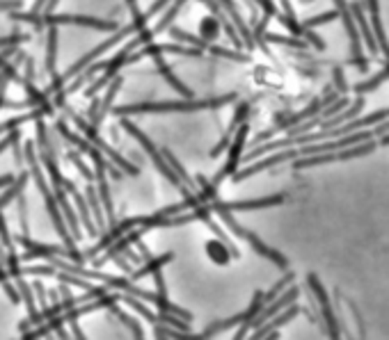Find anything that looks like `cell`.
Wrapping results in <instances>:
<instances>
[{
    "label": "cell",
    "mask_w": 389,
    "mask_h": 340,
    "mask_svg": "<svg viewBox=\"0 0 389 340\" xmlns=\"http://www.w3.org/2000/svg\"><path fill=\"white\" fill-rule=\"evenodd\" d=\"M236 101V94L215 96V99H190V101H151V103H133V106H122L112 110L115 115H163V112H197V110H215L227 103Z\"/></svg>",
    "instance_id": "cell-1"
},
{
    "label": "cell",
    "mask_w": 389,
    "mask_h": 340,
    "mask_svg": "<svg viewBox=\"0 0 389 340\" xmlns=\"http://www.w3.org/2000/svg\"><path fill=\"white\" fill-rule=\"evenodd\" d=\"M25 158L30 160V173H32L34 183H37V190H39L41 194H44V199H46L48 215H50V220H53L55 229L60 231V235H62L64 247H67L69 251H74V254H78L76 247H74V238L69 235L67 226H64V222H62V211H60V206H57V199H55L53 194H50V190L46 187V180H44V176H41V169H39V164H37V158H34V146H32V144H25Z\"/></svg>",
    "instance_id": "cell-2"
},
{
    "label": "cell",
    "mask_w": 389,
    "mask_h": 340,
    "mask_svg": "<svg viewBox=\"0 0 389 340\" xmlns=\"http://www.w3.org/2000/svg\"><path fill=\"white\" fill-rule=\"evenodd\" d=\"M122 126L126 128V133H128V135H133V137L137 139V142H140V144L144 146V151L151 155L153 164H156V167L161 169V173H163V176H165V178H170V180H172V185H175V187H179L181 192H186V187L181 185V178L177 176L175 171H172V167H170V164H168V160L163 158V153H161V151H156V146L151 144V139H146V137H144V135L140 133V130H137V126H135V124H131V121H128V119H122Z\"/></svg>",
    "instance_id": "cell-3"
},
{
    "label": "cell",
    "mask_w": 389,
    "mask_h": 340,
    "mask_svg": "<svg viewBox=\"0 0 389 340\" xmlns=\"http://www.w3.org/2000/svg\"><path fill=\"white\" fill-rule=\"evenodd\" d=\"M336 5V14H339V19L343 21V28L348 32V39H350V50H353V62H355L362 71H367V59L362 55V39H360V30L355 28V21H353L350 16V7L346 0H334Z\"/></svg>",
    "instance_id": "cell-4"
},
{
    "label": "cell",
    "mask_w": 389,
    "mask_h": 340,
    "mask_svg": "<svg viewBox=\"0 0 389 340\" xmlns=\"http://www.w3.org/2000/svg\"><path fill=\"white\" fill-rule=\"evenodd\" d=\"M307 281H309L311 292H314V297L318 299V306H321V313H323V322H325L327 334H330V338H339V336H341V334H339V322H336V318H334L332 304H330V297H327V292H325L323 283L318 281V276H316V274H309V276H307Z\"/></svg>",
    "instance_id": "cell-5"
},
{
    "label": "cell",
    "mask_w": 389,
    "mask_h": 340,
    "mask_svg": "<svg viewBox=\"0 0 389 340\" xmlns=\"http://www.w3.org/2000/svg\"><path fill=\"white\" fill-rule=\"evenodd\" d=\"M298 295H300L298 288H289V290L284 292V295H278V297L273 299V304H268V306H264L261 311L257 313L254 320L250 322V329H259V327L264 325V322H268L271 318H275L282 309H287L289 304L296 302V299H298Z\"/></svg>",
    "instance_id": "cell-6"
},
{
    "label": "cell",
    "mask_w": 389,
    "mask_h": 340,
    "mask_svg": "<svg viewBox=\"0 0 389 340\" xmlns=\"http://www.w3.org/2000/svg\"><path fill=\"white\" fill-rule=\"evenodd\" d=\"M247 128H250V126L243 121V124H240V133H238L236 137H231L233 142H231V149H229V158H227V162H224V167L218 171V176H215V178L211 180L213 185H220L222 178H227V176H231L233 171H236L238 162H240V153H243L245 137H247Z\"/></svg>",
    "instance_id": "cell-7"
},
{
    "label": "cell",
    "mask_w": 389,
    "mask_h": 340,
    "mask_svg": "<svg viewBox=\"0 0 389 340\" xmlns=\"http://www.w3.org/2000/svg\"><path fill=\"white\" fill-rule=\"evenodd\" d=\"M348 7H350V16H353V21H355V25H360L362 39H364L367 48L371 50V55H378V53H380V48H378V41H376L374 30H371V23H369V19L364 16V5H362V3H353V5H348Z\"/></svg>",
    "instance_id": "cell-8"
},
{
    "label": "cell",
    "mask_w": 389,
    "mask_h": 340,
    "mask_svg": "<svg viewBox=\"0 0 389 340\" xmlns=\"http://www.w3.org/2000/svg\"><path fill=\"white\" fill-rule=\"evenodd\" d=\"M367 5H369V14H371V30L376 34L378 48L383 50L385 57L389 59V41H387V32L383 28V19H380V3L378 0H367Z\"/></svg>",
    "instance_id": "cell-9"
},
{
    "label": "cell",
    "mask_w": 389,
    "mask_h": 340,
    "mask_svg": "<svg viewBox=\"0 0 389 340\" xmlns=\"http://www.w3.org/2000/svg\"><path fill=\"white\" fill-rule=\"evenodd\" d=\"M300 311H302V309L296 306V304H289L287 311H284V313L280 311L278 316L271 318V322H264V325L259 327V331H254V334H252V338H266L268 334H271V331L280 329V327H284V325H289V322H291L293 318H296Z\"/></svg>",
    "instance_id": "cell-10"
},
{
    "label": "cell",
    "mask_w": 389,
    "mask_h": 340,
    "mask_svg": "<svg viewBox=\"0 0 389 340\" xmlns=\"http://www.w3.org/2000/svg\"><path fill=\"white\" fill-rule=\"evenodd\" d=\"M247 115H250V106H247V103H240V106L236 108V115H233L231 124H229V130H227V135H224V137L220 139V144L215 146V149L211 151V155H213V158H218V155H220L222 151H227V149H229L227 144L231 142L233 133H236V130H238V126L243 124V121H245V117H247Z\"/></svg>",
    "instance_id": "cell-11"
},
{
    "label": "cell",
    "mask_w": 389,
    "mask_h": 340,
    "mask_svg": "<svg viewBox=\"0 0 389 340\" xmlns=\"http://www.w3.org/2000/svg\"><path fill=\"white\" fill-rule=\"evenodd\" d=\"M106 167L103 164H99L97 167V176H99V194H101V201L103 206H106V213H108V224L115 226L117 220H115V211H112V201H110V190H108V180H106V171H103Z\"/></svg>",
    "instance_id": "cell-12"
},
{
    "label": "cell",
    "mask_w": 389,
    "mask_h": 340,
    "mask_svg": "<svg viewBox=\"0 0 389 340\" xmlns=\"http://www.w3.org/2000/svg\"><path fill=\"white\" fill-rule=\"evenodd\" d=\"M153 59H156V69H158V71H161V76L165 78V80H168L172 87H175V90H177L179 94H184V96H188V99H193V90H190V87H186V85L181 83L175 73H172V69H170L165 62H163V57L158 55V57H153Z\"/></svg>",
    "instance_id": "cell-13"
},
{
    "label": "cell",
    "mask_w": 389,
    "mask_h": 340,
    "mask_svg": "<svg viewBox=\"0 0 389 340\" xmlns=\"http://www.w3.org/2000/svg\"><path fill=\"white\" fill-rule=\"evenodd\" d=\"M55 57H57V28L48 25V55H46V69L48 73H55Z\"/></svg>",
    "instance_id": "cell-14"
},
{
    "label": "cell",
    "mask_w": 389,
    "mask_h": 340,
    "mask_svg": "<svg viewBox=\"0 0 389 340\" xmlns=\"http://www.w3.org/2000/svg\"><path fill=\"white\" fill-rule=\"evenodd\" d=\"M385 80H389V64H387L380 73H376L374 78H371V80H367V83H357V85H355V92H357V94L374 92V90H378V87L383 85Z\"/></svg>",
    "instance_id": "cell-15"
},
{
    "label": "cell",
    "mask_w": 389,
    "mask_h": 340,
    "mask_svg": "<svg viewBox=\"0 0 389 340\" xmlns=\"http://www.w3.org/2000/svg\"><path fill=\"white\" fill-rule=\"evenodd\" d=\"M25 180H28V173H21L19 178H16V183H12V187L5 192V194H0V211H3V208L12 201V199H16L23 192V187H25Z\"/></svg>",
    "instance_id": "cell-16"
},
{
    "label": "cell",
    "mask_w": 389,
    "mask_h": 340,
    "mask_svg": "<svg viewBox=\"0 0 389 340\" xmlns=\"http://www.w3.org/2000/svg\"><path fill=\"white\" fill-rule=\"evenodd\" d=\"M172 260V254H163L161 258H156V260H151V263H146L142 269H137L135 274H131V281H137V278H142V276H149V274H153L156 269H161L165 263H170Z\"/></svg>",
    "instance_id": "cell-17"
},
{
    "label": "cell",
    "mask_w": 389,
    "mask_h": 340,
    "mask_svg": "<svg viewBox=\"0 0 389 340\" xmlns=\"http://www.w3.org/2000/svg\"><path fill=\"white\" fill-rule=\"evenodd\" d=\"M293 278H296V274H293V272H287V276H284L282 281H278V283H275V285L271 288V290H268V292L264 295V304L273 302L282 290H287V285H291V283H293Z\"/></svg>",
    "instance_id": "cell-18"
},
{
    "label": "cell",
    "mask_w": 389,
    "mask_h": 340,
    "mask_svg": "<svg viewBox=\"0 0 389 340\" xmlns=\"http://www.w3.org/2000/svg\"><path fill=\"white\" fill-rule=\"evenodd\" d=\"M110 311L115 313V316H117L119 320H122L128 329H133V336H135V338H142V336H144V334H142V329H140V322H137V320H133L131 316H126V313H124V311H119L117 306H110Z\"/></svg>",
    "instance_id": "cell-19"
},
{
    "label": "cell",
    "mask_w": 389,
    "mask_h": 340,
    "mask_svg": "<svg viewBox=\"0 0 389 340\" xmlns=\"http://www.w3.org/2000/svg\"><path fill=\"white\" fill-rule=\"evenodd\" d=\"M336 19H339V14H336V10H334V12H325V14L314 16V19H307L305 23H302V28H316V25L332 23V21H336Z\"/></svg>",
    "instance_id": "cell-20"
},
{
    "label": "cell",
    "mask_w": 389,
    "mask_h": 340,
    "mask_svg": "<svg viewBox=\"0 0 389 340\" xmlns=\"http://www.w3.org/2000/svg\"><path fill=\"white\" fill-rule=\"evenodd\" d=\"M266 41L284 43V46H293V48H305V41L298 39V37H282V34H266Z\"/></svg>",
    "instance_id": "cell-21"
},
{
    "label": "cell",
    "mask_w": 389,
    "mask_h": 340,
    "mask_svg": "<svg viewBox=\"0 0 389 340\" xmlns=\"http://www.w3.org/2000/svg\"><path fill=\"white\" fill-rule=\"evenodd\" d=\"M218 28H220V21H218V19H204L200 30H202L204 37L215 39V37H218Z\"/></svg>",
    "instance_id": "cell-22"
},
{
    "label": "cell",
    "mask_w": 389,
    "mask_h": 340,
    "mask_svg": "<svg viewBox=\"0 0 389 340\" xmlns=\"http://www.w3.org/2000/svg\"><path fill=\"white\" fill-rule=\"evenodd\" d=\"M88 199H90V206L94 208V213H97V217H99V222H103L101 206H99V194H97V190H94V185L88 187Z\"/></svg>",
    "instance_id": "cell-23"
},
{
    "label": "cell",
    "mask_w": 389,
    "mask_h": 340,
    "mask_svg": "<svg viewBox=\"0 0 389 340\" xmlns=\"http://www.w3.org/2000/svg\"><path fill=\"white\" fill-rule=\"evenodd\" d=\"M30 39V34H10V37H3L0 39V48H5V46H16L19 41H28Z\"/></svg>",
    "instance_id": "cell-24"
},
{
    "label": "cell",
    "mask_w": 389,
    "mask_h": 340,
    "mask_svg": "<svg viewBox=\"0 0 389 340\" xmlns=\"http://www.w3.org/2000/svg\"><path fill=\"white\" fill-rule=\"evenodd\" d=\"M0 242H3L7 249H12V238H10V231H7V224H5L3 215H0Z\"/></svg>",
    "instance_id": "cell-25"
},
{
    "label": "cell",
    "mask_w": 389,
    "mask_h": 340,
    "mask_svg": "<svg viewBox=\"0 0 389 340\" xmlns=\"http://www.w3.org/2000/svg\"><path fill=\"white\" fill-rule=\"evenodd\" d=\"M69 158H71L74 160V167H78V171H81L83 173V176L85 178H88V180H92V176H94V173L88 169V167H85V162L81 160V158H78V155L76 153H69Z\"/></svg>",
    "instance_id": "cell-26"
},
{
    "label": "cell",
    "mask_w": 389,
    "mask_h": 340,
    "mask_svg": "<svg viewBox=\"0 0 389 340\" xmlns=\"http://www.w3.org/2000/svg\"><path fill=\"white\" fill-rule=\"evenodd\" d=\"M32 290H34V292H37V297L41 299V306H44V309H46V306H48V304H46V290H44V285H41L39 281H34V283H32Z\"/></svg>",
    "instance_id": "cell-27"
},
{
    "label": "cell",
    "mask_w": 389,
    "mask_h": 340,
    "mask_svg": "<svg viewBox=\"0 0 389 340\" xmlns=\"http://www.w3.org/2000/svg\"><path fill=\"white\" fill-rule=\"evenodd\" d=\"M334 83H336V87H339V92H346V83H343V76L339 69H334Z\"/></svg>",
    "instance_id": "cell-28"
},
{
    "label": "cell",
    "mask_w": 389,
    "mask_h": 340,
    "mask_svg": "<svg viewBox=\"0 0 389 340\" xmlns=\"http://www.w3.org/2000/svg\"><path fill=\"white\" fill-rule=\"evenodd\" d=\"M14 137H16V133H12V135H7V137L3 139V142H0V153H3V151L7 149V146H10V144L14 142Z\"/></svg>",
    "instance_id": "cell-29"
},
{
    "label": "cell",
    "mask_w": 389,
    "mask_h": 340,
    "mask_svg": "<svg viewBox=\"0 0 389 340\" xmlns=\"http://www.w3.org/2000/svg\"><path fill=\"white\" fill-rule=\"evenodd\" d=\"M12 180H14V176H12V173H5V176H0V187H7V185H12Z\"/></svg>",
    "instance_id": "cell-30"
},
{
    "label": "cell",
    "mask_w": 389,
    "mask_h": 340,
    "mask_svg": "<svg viewBox=\"0 0 389 340\" xmlns=\"http://www.w3.org/2000/svg\"><path fill=\"white\" fill-rule=\"evenodd\" d=\"M57 3H60V0H48V3H46V14H50V12H53Z\"/></svg>",
    "instance_id": "cell-31"
},
{
    "label": "cell",
    "mask_w": 389,
    "mask_h": 340,
    "mask_svg": "<svg viewBox=\"0 0 389 340\" xmlns=\"http://www.w3.org/2000/svg\"><path fill=\"white\" fill-rule=\"evenodd\" d=\"M380 144H383V146H389V133H385L383 137H380Z\"/></svg>",
    "instance_id": "cell-32"
},
{
    "label": "cell",
    "mask_w": 389,
    "mask_h": 340,
    "mask_svg": "<svg viewBox=\"0 0 389 340\" xmlns=\"http://www.w3.org/2000/svg\"><path fill=\"white\" fill-rule=\"evenodd\" d=\"M0 254H3V242H0Z\"/></svg>",
    "instance_id": "cell-33"
}]
</instances>
